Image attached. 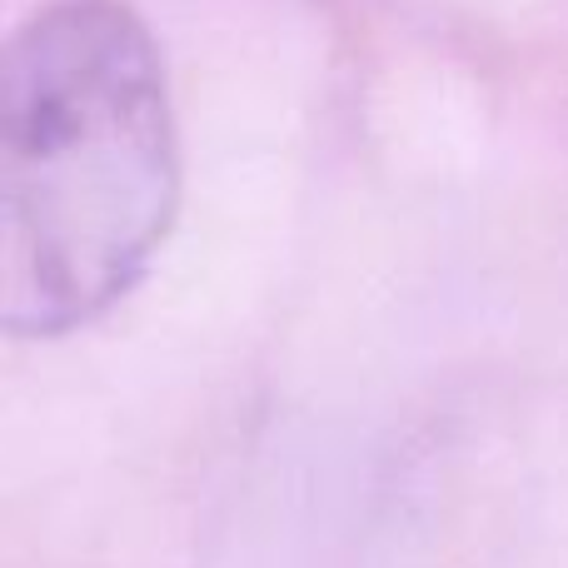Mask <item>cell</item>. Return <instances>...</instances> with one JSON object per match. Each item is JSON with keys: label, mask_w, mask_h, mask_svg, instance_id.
Segmentation results:
<instances>
[{"label": "cell", "mask_w": 568, "mask_h": 568, "mask_svg": "<svg viewBox=\"0 0 568 568\" xmlns=\"http://www.w3.org/2000/svg\"><path fill=\"white\" fill-rule=\"evenodd\" d=\"M180 210L165 55L125 0L0 36V339H55L150 275Z\"/></svg>", "instance_id": "6da1fadb"}]
</instances>
